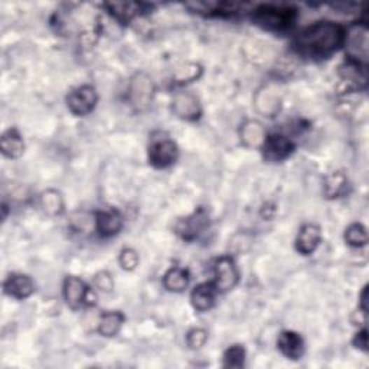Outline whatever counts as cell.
<instances>
[{
    "label": "cell",
    "mask_w": 369,
    "mask_h": 369,
    "mask_svg": "<svg viewBox=\"0 0 369 369\" xmlns=\"http://www.w3.org/2000/svg\"><path fill=\"white\" fill-rule=\"evenodd\" d=\"M347 29L330 20L314 22L293 38L294 53L306 60L322 61L343 46Z\"/></svg>",
    "instance_id": "1"
},
{
    "label": "cell",
    "mask_w": 369,
    "mask_h": 369,
    "mask_svg": "<svg viewBox=\"0 0 369 369\" xmlns=\"http://www.w3.org/2000/svg\"><path fill=\"white\" fill-rule=\"evenodd\" d=\"M253 22L257 27L276 34H284L296 23L298 12L287 6L263 5L253 12Z\"/></svg>",
    "instance_id": "2"
},
{
    "label": "cell",
    "mask_w": 369,
    "mask_h": 369,
    "mask_svg": "<svg viewBox=\"0 0 369 369\" xmlns=\"http://www.w3.org/2000/svg\"><path fill=\"white\" fill-rule=\"evenodd\" d=\"M368 27L365 23H355L354 27L347 29L345 42L348 60L366 65L368 61Z\"/></svg>",
    "instance_id": "3"
},
{
    "label": "cell",
    "mask_w": 369,
    "mask_h": 369,
    "mask_svg": "<svg viewBox=\"0 0 369 369\" xmlns=\"http://www.w3.org/2000/svg\"><path fill=\"white\" fill-rule=\"evenodd\" d=\"M208 228H209V215L204 208H200L193 214L181 218L175 225V232L185 241H193L196 238H200Z\"/></svg>",
    "instance_id": "4"
},
{
    "label": "cell",
    "mask_w": 369,
    "mask_h": 369,
    "mask_svg": "<svg viewBox=\"0 0 369 369\" xmlns=\"http://www.w3.org/2000/svg\"><path fill=\"white\" fill-rule=\"evenodd\" d=\"M155 94V84L149 76L144 72L136 74L129 85V100L132 106L141 111L151 106Z\"/></svg>",
    "instance_id": "5"
},
{
    "label": "cell",
    "mask_w": 369,
    "mask_h": 369,
    "mask_svg": "<svg viewBox=\"0 0 369 369\" xmlns=\"http://www.w3.org/2000/svg\"><path fill=\"white\" fill-rule=\"evenodd\" d=\"M64 299L71 309L77 310L85 305H92L95 296L80 277L68 276L64 281Z\"/></svg>",
    "instance_id": "6"
},
{
    "label": "cell",
    "mask_w": 369,
    "mask_h": 369,
    "mask_svg": "<svg viewBox=\"0 0 369 369\" xmlns=\"http://www.w3.org/2000/svg\"><path fill=\"white\" fill-rule=\"evenodd\" d=\"M98 103V94L92 85H81L72 90L67 97V106L76 116L90 114Z\"/></svg>",
    "instance_id": "7"
},
{
    "label": "cell",
    "mask_w": 369,
    "mask_h": 369,
    "mask_svg": "<svg viewBox=\"0 0 369 369\" xmlns=\"http://www.w3.org/2000/svg\"><path fill=\"white\" fill-rule=\"evenodd\" d=\"M179 158L178 144L170 139L152 141L149 146V163L156 169H166L174 165Z\"/></svg>",
    "instance_id": "8"
},
{
    "label": "cell",
    "mask_w": 369,
    "mask_h": 369,
    "mask_svg": "<svg viewBox=\"0 0 369 369\" xmlns=\"http://www.w3.org/2000/svg\"><path fill=\"white\" fill-rule=\"evenodd\" d=\"M294 149H296L294 143L283 134L267 136L263 146H261L264 159L267 162H272V163L286 160L287 158H290L293 155Z\"/></svg>",
    "instance_id": "9"
},
{
    "label": "cell",
    "mask_w": 369,
    "mask_h": 369,
    "mask_svg": "<svg viewBox=\"0 0 369 369\" xmlns=\"http://www.w3.org/2000/svg\"><path fill=\"white\" fill-rule=\"evenodd\" d=\"M239 279V273H238V268L235 265V261L228 257L224 256L216 260L215 263V280L212 281L214 286L216 287L218 293H225L232 290Z\"/></svg>",
    "instance_id": "10"
},
{
    "label": "cell",
    "mask_w": 369,
    "mask_h": 369,
    "mask_svg": "<svg viewBox=\"0 0 369 369\" xmlns=\"http://www.w3.org/2000/svg\"><path fill=\"white\" fill-rule=\"evenodd\" d=\"M172 110L179 118L186 121H195L202 116V107L198 97L189 91L176 92L174 103H172Z\"/></svg>",
    "instance_id": "11"
},
{
    "label": "cell",
    "mask_w": 369,
    "mask_h": 369,
    "mask_svg": "<svg viewBox=\"0 0 369 369\" xmlns=\"http://www.w3.org/2000/svg\"><path fill=\"white\" fill-rule=\"evenodd\" d=\"M277 348L286 358L298 361L302 359L305 354V342L298 332L284 330L277 339Z\"/></svg>",
    "instance_id": "12"
},
{
    "label": "cell",
    "mask_w": 369,
    "mask_h": 369,
    "mask_svg": "<svg viewBox=\"0 0 369 369\" xmlns=\"http://www.w3.org/2000/svg\"><path fill=\"white\" fill-rule=\"evenodd\" d=\"M123 225H125V218L116 209L102 211L97 214L95 228L102 237H114L117 235Z\"/></svg>",
    "instance_id": "13"
},
{
    "label": "cell",
    "mask_w": 369,
    "mask_h": 369,
    "mask_svg": "<svg viewBox=\"0 0 369 369\" xmlns=\"http://www.w3.org/2000/svg\"><path fill=\"white\" fill-rule=\"evenodd\" d=\"M5 293L13 299H28L35 291V284L29 276L11 274L4 284Z\"/></svg>",
    "instance_id": "14"
},
{
    "label": "cell",
    "mask_w": 369,
    "mask_h": 369,
    "mask_svg": "<svg viewBox=\"0 0 369 369\" xmlns=\"http://www.w3.org/2000/svg\"><path fill=\"white\" fill-rule=\"evenodd\" d=\"M322 239V231L316 224H305L296 238V250L303 256H310L316 251Z\"/></svg>",
    "instance_id": "15"
},
{
    "label": "cell",
    "mask_w": 369,
    "mask_h": 369,
    "mask_svg": "<svg viewBox=\"0 0 369 369\" xmlns=\"http://www.w3.org/2000/svg\"><path fill=\"white\" fill-rule=\"evenodd\" d=\"M339 76L347 88H359L366 85V65L347 60L339 67Z\"/></svg>",
    "instance_id": "16"
},
{
    "label": "cell",
    "mask_w": 369,
    "mask_h": 369,
    "mask_svg": "<svg viewBox=\"0 0 369 369\" xmlns=\"http://www.w3.org/2000/svg\"><path fill=\"white\" fill-rule=\"evenodd\" d=\"M216 293L218 290L214 283H202L196 286L190 294L193 309L198 312H208L209 309H212L215 305Z\"/></svg>",
    "instance_id": "17"
},
{
    "label": "cell",
    "mask_w": 369,
    "mask_h": 369,
    "mask_svg": "<svg viewBox=\"0 0 369 369\" xmlns=\"http://www.w3.org/2000/svg\"><path fill=\"white\" fill-rule=\"evenodd\" d=\"M109 13L118 22V23H127L136 16L141 15L146 12V5L143 4H133V2H113V4H106L104 5Z\"/></svg>",
    "instance_id": "18"
},
{
    "label": "cell",
    "mask_w": 369,
    "mask_h": 369,
    "mask_svg": "<svg viewBox=\"0 0 369 369\" xmlns=\"http://www.w3.org/2000/svg\"><path fill=\"white\" fill-rule=\"evenodd\" d=\"M239 136H241V141L247 147H251V149H256V147H260L261 149V146L267 137L263 125L256 120L245 121L241 126Z\"/></svg>",
    "instance_id": "19"
},
{
    "label": "cell",
    "mask_w": 369,
    "mask_h": 369,
    "mask_svg": "<svg viewBox=\"0 0 369 369\" xmlns=\"http://www.w3.org/2000/svg\"><path fill=\"white\" fill-rule=\"evenodd\" d=\"M0 149L9 159H18L25 152V141L16 129H9L0 139Z\"/></svg>",
    "instance_id": "20"
},
{
    "label": "cell",
    "mask_w": 369,
    "mask_h": 369,
    "mask_svg": "<svg viewBox=\"0 0 369 369\" xmlns=\"http://www.w3.org/2000/svg\"><path fill=\"white\" fill-rule=\"evenodd\" d=\"M190 281V274L186 268L174 267L163 277V286L174 293H182L188 288Z\"/></svg>",
    "instance_id": "21"
},
{
    "label": "cell",
    "mask_w": 369,
    "mask_h": 369,
    "mask_svg": "<svg viewBox=\"0 0 369 369\" xmlns=\"http://www.w3.org/2000/svg\"><path fill=\"white\" fill-rule=\"evenodd\" d=\"M64 198L61 192L55 189H48L41 195V208L51 216L61 215L64 212Z\"/></svg>",
    "instance_id": "22"
},
{
    "label": "cell",
    "mask_w": 369,
    "mask_h": 369,
    "mask_svg": "<svg viewBox=\"0 0 369 369\" xmlns=\"http://www.w3.org/2000/svg\"><path fill=\"white\" fill-rule=\"evenodd\" d=\"M123 323H125V316H123L120 312H107L102 316L100 323H98V333L111 337L116 336Z\"/></svg>",
    "instance_id": "23"
},
{
    "label": "cell",
    "mask_w": 369,
    "mask_h": 369,
    "mask_svg": "<svg viewBox=\"0 0 369 369\" xmlns=\"http://www.w3.org/2000/svg\"><path fill=\"white\" fill-rule=\"evenodd\" d=\"M348 188V178L342 174V172H335L325 179L323 192L326 198H340V196L347 192Z\"/></svg>",
    "instance_id": "24"
},
{
    "label": "cell",
    "mask_w": 369,
    "mask_h": 369,
    "mask_svg": "<svg viewBox=\"0 0 369 369\" xmlns=\"http://www.w3.org/2000/svg\"><path fill=\"white\" fill-rule=\"evenodd\" d=\"M257 104L256 106H260L263 104L261 107H258V110L264 114H267L268 117H272L274 113L279 111V107H280V102L277 95L273 94V91H270L267 88H264L263 91L258 92L257 95Z\"/></svg>",
    "instance_id": "25"
},
{
    "label": "cell",
    "mask_w": 369,
    "mask_h": 369,
    "mask_svg": "<svg viewBox=\"0 0 369 369\" xmlns=\"http://www.w3.org/2000/svg\"><path fill=\"white\" fill-rule=\"evenodd\" d=\"M345 241L351 247L361 249L365 247L368 242V232L362 224H352L345 231Z\"/></svg>",
    "instance_id": "26"
},
{
    "label": "cell",
    "mask_w": 369,
    "mask_h": 369,
    "mask_svg": "<svg viewBox=\"0 0 369 369\" xmlns=\"http://www.w3.org/2000/svg\"><path fill=\"white\" fill-rule=\"evenodd\" d=\"M245 363V349L241 345L230 347L224 354V368H242Z\"/></svg>",
    "instance_id": "27"
},
{
    "label": "cell",
    "mask_w": 369,
    "mask_h": 369,
    "mask_svg": "<svg viewBox=\"0 0 369 369\" xmlns=\"http://www.w3.org/2000/svg\"><path fill=\"white\" fill-rule=\"evenodd\" d=\"M208 340V332L205 329L196 328L188 332L186 343L190 349H201Z\"/></svg>",
    "instance_id": "28"
},
{
    "label": "cell",
    "mask_w": 369,
    "mask_h": 369,
    "mask_svg": "<svg viewBox=\"0 0 369 369\" xmlns=\"http://www.w3.org/2000/svg\"><path fill=\"white\" fill-rule=\"evenodd\" d=\"M201 67L198 64H188L183 68L178 69L175 78L178 80V83H189L198 78L201 76Z\"/></svg>",
    "instance_id": "29"
},
{
    "label": "cell",
    "mask_w": 369,
    "mask_h": 369,
    "mask_svg": "<svg viewBox=\"0 0 369 369\" xmlns=\"http://www.w3.org/2000/svg\"><path fill=\"white\" fill-rule=\"evenodd\" d=\"M118 263L123 270H126V272H133V270L139 265V256L133 249H125L120 253Z\"/></svg>",
    "instance_id": "30"
},
{
    "label": "cell",
    "mask_w": 369,
    "mask_h": 369,
    "mask_svg": "<svg viewBox=\"0 0 369 369\" xmlns=\"http://www.w3.org/2000/svg\"><path fill=\"white\" fill-rule=\"evenodd\" d=\"M94 286L100 291L110 293L114 287V281H113V277L107 272H102L94 277Z\"/></svg>",
    "instance_id": "31"
},
{
    "label": "cell",
    "mask_w": 369,
    "mask_h": 369,
    "mask_svg": "<svg viewBox=\"0 0 369 369\" xmlns=\"http://www.w3.org/2000/svg\"><path fill=\"white\" fill-rule=\"evenodd\" d=\"M354 345L355 348L363 351V352H368V330L363 328L361 332H358L355 335V339H354Z\"/></svg>",
    "instance_id": "32"
},
{
    "label": "cell",
    "mask_w": 369,
    "mask_h": 369,
    "mask_svg": "<svg viewBox=\"0 0 369 369\" xmlns=\"http://www.w3.org/2000/svg\"><path fill=\"white\" fill-rule=\"evenodd\" d=\"M361 302H359V305H361V310L362 312H365L366 313V310H368V306H366V299H368V286H365L363 287V290H362V293H361Z\"/></svg>",
    "instance_id": "33"
}]
</instances>
